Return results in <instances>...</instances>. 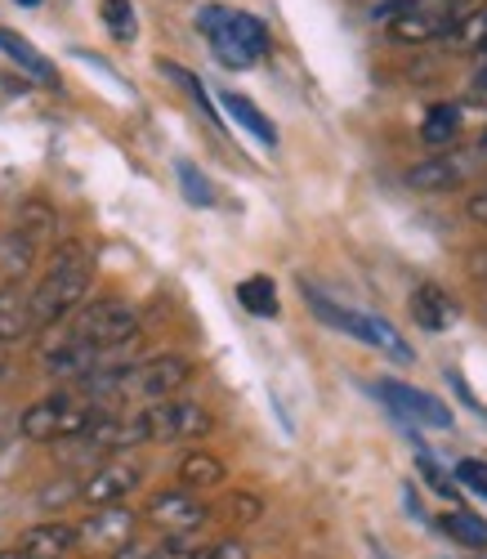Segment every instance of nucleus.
<instances>
[{
    "label": "nucleus",
    "instance_id": "10",
    "mask_svg": "<svg viewBox=\"0 0 487 559\" xmlns=\"http://www.w3.org/2000/svg\"><path fill=\"white\" fill-rule=\"evenodd\" d=\"M143 520L157 524L162 533H198L211 520V506L198 501L188 488H175V492L149 497V506H143Z\"/></svg>",
    "mask_w": 487,
    "mask_h": 559
},
{
    "label": "nucleus",
    "instance_id": "13",
    "mask_svg": "<svg viewBox=\"0 0 487 559\" xmlns=\"http://www.w3.org/2000/svg\"><path fill=\"white\" fill-rule=\"evenodd\" d=\"M134 537V510L117 506H94V515L76 524V546L85 550H117Z\"/></svg>",
    "mask_w": 487,
    "mask_h": 559
},
{
    "label": "nucleus",
    "instance_id": "3",
    "mask_svg": "<svg viewBox=\"0 0 487 559\" xmlns=\"http://www.w3.org/2000/svg\"><path fill=\"white\" fill-rule=\"evenodd\" d=\"M198 27H202V36H206V45H211V55L224 63V68H233V72H241V68H256L264 55H269V27L256 19V14H247V10H228V5H206L202 14H198Z\"/></svg>",
    "mask_w": 487,
    "mask_h": 559
},
{
    "label": "nucleus",
    "instance_id": "31",
    "mask_svg": "<svg viewBox=\"0 0 487 559\" xmlns=\"http://www.w3.org/2000/svg\"><path fill=\"white\" fill-rule=\"evenodd\" d=\"M198 559H251V550H247V542H237V537H224V542H215V546H206Z\"/></svg>",
    "mask_w": 487,
    "mask_h": 559
},
{
    "label": "nucleus",
    "instance_id": "7",
    "mask_svg": "<svg viewBox=\"0 0 487 559\" xmlns=\"http://www.w3.org/2000/svg\"><path fill=\"white\" fill-rule=\"evenodd\" d=\"M130 426L139 430V443H183V439H206L215 430L211 412L192 399H157L139 416H130Z\"/></svg>",
    "mask_w": 487,
    "mask_h": 559
},
{
    "label": "nucleus",
    "instance_id": "35",
    "mask_svg": "<svg viewBox=\"0 0 487 559\" xmlns=\"http://www.w3.org/2000/svg\"><path fill=\"white\" fill-rule=\"evenodd\" d=\"M465 215H470L474 224H487V193H474V198L465 202Z\"/></svg>",
    "mask_w": 487,
    "mask_h": 559
},
{
    "label": "nucleus",
    "instance_id": "26",
    "mask_svg": "<svg viewBox=\"0 0 487 559\" xmlns=\"http://www.w3.org/2000/svg\"><path fill=\"white\" fill-rule=\"evenodd\" d=\"M175 170H179V189H183V198H188L192 206H215V189H211V179H206L198 166L179 162Z\"/></svg>",
    "mask_w": 487,
    "mask_h": 559
},
{
    "label": "nucleus",
    "instance_id": "5",
    "mask_svg": "<svg viewBox=\"0 0 487 559\" xmlns=\"http://www.w3.org/2000/svg\"><path fill=\"white\" fill-rule=\"evenodd\" d=\"M305 292V300H309V309L326 322V328H335V332H345V336H354V341H363V345H371L376 354H384V358H394V362H412L416 354H412V345L389 328V322L380 318V313H363V309H349V305H335V300H326L318 287H300Z\"/></svg>",
    "mask_w": 487,
    "mask_h": 559
},
{
    "label": "nucleus",
    "instance_id": "30",
    "mask_svg": "<svg viewBox=\"0 0 487 559\" xmlns=\"http://www.w3.org/2000/svg\"><path fill=\"white\" fill-rule=\"evenodd\" d=\"M416 465H420V475L433 484V492H438V497H448V501H456V497H461V492H456V479H448L443 471H438V461H433L429 452H420V461H416Z\"/></svg>",
    "mask_w": 487,
    "mask_h": 559
},
{
    "label": "nucleus",
    "instance_id": "25",
    "mask_svg": "<svg viewBox=\"0 0 487 559\" xmlns=\"http://www.w3.org/2000/svg\"><path fill=\"white\" fill-rule=\"evenodd\" d=\"M448 36H452L456 50H465V55H474V50H483V55H487V5H483V10H474V14H461V19H456V27H452Z\"/></svg>",
    "mask_w": 487,
    "mask_h": 559
},
{
    "label": "nucleus",
    "instance_id": "23",
    "mask_svg": "<svg viewBox=\"0 0 487 559\" xmlns=\"http://www.w3.org/2000/svg\"><path fill=\"white\" fill-rule=\"evenodd\" d=\"M438 528H443L452 542L470 546V550H487V520L483 515H470V510H448V515L438 520Z\"/></svg>",
    "mask_w": 487,
    "mask_h": 559
},
{
    "label": "nucleus",
    "instance_id": "37",
    "mask_svg": "<svg viewBox=\"0 0 487 559\" xmlns=\"http://www.w3.org/2000/svg\"><path fill=\"white\" fill-rule=\"evenodd\" d=\"M367 550H371V559H389V550L380 542H367Z\"/></svg>",
    "mask_w": 487,
    "mask_h": 559
},
{
    "label": "nucleus",
    "instance_id": "22",
    "mask_svg": "<svg viewBox=\"0 0 487 559\" xmlns=\"http://www.w3.org/2000/svg\"><path fill=\"white\" fill-rule=\"evenodd\" d=\"M461 134V108L456 104H433L420 121V139L429 148H448L452 139Z\"/></svg>",
    "mask_w": 487,
    "mask_h": 559
},
{
    "label": "nucleus",
    "instance_id": "18",
    "mask_svg": "<svg viewBox=\"0 0 487 559\" xmlns=\"http://www.w3.org/2000/svg\"><path fill=\"white\" fill-rule=\"evenodd\" d=\"M219 104H224V112H228L241 130L256 134L264 148H277V126H273V121H269V117H264L247 95H233V90H219Z\"/></svg>",
    "mask_w": 487,
    "mask_h": 559
},
{
    "label": "nucleus",
    "instance_id": "40",
    "mask_svg": "<svg viewBox=\"0 0 487 559\" xmlns=\"http://www.w3.org/2000/svg\"><path fill=\"white\" fill-rule=\"evenodd\" d=\"M19 5H27V10H36V5H40V0H19Z\"/></svg>",
    "mask_w": 487,
    "mask_h": 559
},
{
    "label": "nucleus",
    "instance_id": "11",
    "mask_svg": "<svg viewBox=\"0 0 487 559\" xmlns=\"http://www.w3.org/2000/svg\"><path fill=\"white\" fill-rule=\"evenodd\" d=\"M45 371H50V377H63V381H85L90 371H99L104 362H112L108 354H99V349H90L85 341H76L68 328L45 345Z\"/></svg>",
    "mask_w": 487,
    "mask_h": 559
},
{
    "label": "nucleus",
    "instance_id": "32",
    "mask_svg": "<svg viewBox=\"0 0 487 559\" xmlns=\"http://www.w3.org/2000/svg\"><path fill=\"white\" fill-rule=\"evenodd\" d=\"M412 5H416V0H384V5H376V10H371V23H376V27H389L399 14H407Z\"/></svg>",
    "mask_w": 487,
    "mask_h": 559
},
{
    "label": "nucleus",
    "instance_id": "12",
    "mask_svg": "<svg viewBox=\"0 0 487 559\" xmlns=\"http://www.w3.org/2000/svg\"><path fill=\"white\" fill-rule=\"evenodd\" d=\"M456 19H461V14H456L452 5H425V0H416V5H412L407 14H399L384 32L394 36L399 45H429V40H438V36H448V32L456 27Z\"/></svg>",
    "mask_w": 487,
    "mask_h": 559
},
{
    "label": "nucleus",
    "instance_id": "28",
    "mask_svg": "<svg viewBox=\"0 0 487 559\" xmlns=\"http://www.w3.org/2000/svg\"><path fill=\"white\" fill-rule=\"evenodd\" d=\"M198 555H202V546L192 542L188 533H170V537H162L157 550H153V559H198Z\"/></svg>",
    "mask_w": 487,
    "mask_h": 559
},
{
    "label": "nucleus",
    "instance_id": "33",
    "mask_svg": "<svg viewBox=\"0 0 487 559\" xmlns=\"http://www.w3.org/2000/svg\"><path fill=\"white\" fill-rule=\"evenodd\" d=\"M228 515H237V520H256V515H260V501L247 497V492H233V497H228Z\"/></svg>",
    "mask_w": 487,
    "mask_h": 559
},
{
    "label": "nucleus",
    "instance_id": "41",
    "mask_svg": "<svg viewBox=\"0 0 487 559\" xmlns=\"http://www.w3.org/2000/svg\"><path fill=\"white\" fill-rule=\"evenodd\" d=\"M0 381H5V354H0Z\"/></svg>",
    "mask_w": 487,
    "mask_h": 559
},
{
    "label": "nucleus",
    "instance_id": "38",
    "mask_svg": "<svg viewBox=\"0 0 487 559\" xmlns=\"http://www.w3.org/2000/svg\"><path fill=\"white\" fill-rule=\"evenodd\" d=\"M0 559H23V550L14 546V550H0Z\"/></svg>",
    "mask_w": 487,
    "mask_h": 559
},
{
    "label": "nucleus",
    "instance_id": "17",
    "mask_svg": "<svg viewBox=\"0 0 487 559\" xmlns=\"http://www.w3.org/2000/svg\"><path fill=\"white\" fill-rule=\"evenodd\" d=\"M0 55L5 59H14L32 81H40V85H59V72H55V63L45 59L36 45H27L19 32H10V27H0Z\"/></svg>",
    "mask_w": 487,
    "mask_h": 559
},
{
    "label": "nucleus",
    "instance_id": "27",
    "mask_svg": "<svg viewBox=\"0 0 487 559\" xmlns=\"http://www.w3.org/2000/svg\"><path fill=\"white\" fill-rule=\"evenodd\" d=\"M104 23L117 40H134L139 36V19H134V5L130 0H104Z\"/></svg>",
    "mask_w": 487,
    "mask_h": 559
},
{
    "label": "nucleus",
    "instance_id": "19",
    "mask_svg": "<svg viewBox=\"0 0 487 559\" xmlns=\"http://www.w3.org/2000/svg\"><path fill=\"white\" fill-rule=\"evenodd\" d=\"M465 179V162L461 157H433V162H420L407 170V183L420 193H443V189H456Z\"/></svg>",
    "mask_w": 487,
    "mask_h": 559
},
{
    "label": "nucleus",
    "instance_id": "8",
    "mask_svg": "<svg viewBox=\"0 0 487 559\" xmlns=\"http://www.w3.org/2000/svg\"><path fill=\"white\" fill-rule=\"evenodd\" d=\"M68 332L76 341H85L90 349H99V354L112 358L117 349L139 341V313L126 300H94V305L76 309V318L68 322Z\"/></svg>",
    "mask_w": 487,
    "mask_h": 559
},
{
    "label": "nucleus",
    "instance_id": "9",
    "mask_svg": "<svg viewBox=\"0 0 487 559\" xmlns=\"http://www.w3.org/2000/svg\"><path fill=\"white\" fill-rule=\"evenodd\" d=\"M376 390H380V399L389 407L403 416L407 435L416 426H425V430H452V407L443 399H433V394H425L416 385H403V381H376Z\"/></svg>",
    "mask_w": 487,
    "mask_h": 559
},
{
    "label": "nucleus",
    "instance_id": "6",
    "mask_svg": "<svg viewBox=\"0 0 487 559\" xmlns=\"http://www.w3.org/2000/svg\"><path fill=\"white\" fill-rule=\"evenodd\" d=\"M55 238V211L45 202H27L14 219V228L0 238V287H19V277L36 264V255Z\"/></svg>",
    "mask_w": 487,
    "mask_h": 559
},
{
    "label": "nucleus",
    "instance_id": "34",
    "mask_svg": "<svg viewBox=\"0 0 487 559\" xmlns=\"http://www.w3.org/2000/svg\"><path fill=\"white\" fill-rule=\"evenodd\" d=\"M153 550H157V542H139V537H130L126 546L112 550V559H153Z\"/></svg>",
    "mask_w": 487,
    "mask_h": 559
},
{
    "label": "nucleus",
    "instance_id": "36",
    "mask_svg": "<svg viewBox=\"0 0 487 559\" xmlns=\"http://www.w3.org/2000/svg\"><path fill=\"white\" fill-rule=\"evenodd\" d=\"M474 90H483V95H487V59H483V68H478V76H474Z\"/></svg>",
    "mask_w": 487,
    "mask_h": 559
},
{
    "label": "nucleus",
    "instance_id": "16",
    "mask_svg": "<svg viewBox=\"0 0 487 559\" xmlns=\"http://www.w3.org/2000/svg\"><path fill=\"white\" fill-rule=\"evenodd\" d=\"M72 546H76V528H68V524H36L19 542L23 559H68Z\"/></svg>",
    "mask_w": 487,
    "mask_h": 559
},
{
    "label": "nucleus",
    "instance_id": "2",
    "mask_svg": "<svg viewBox=\"0 0 487 559\" xmlns=\"http://www.w3.org/2000/svg\"><path fill=\"white\" fill-rule=\"evenodd\" d=\"M94 283V251L85 242H63L55 247L50 264H45L40 283L27 292V313H32V332L36 328H59L68 313L81 309Z\"/></svg>",
    "mask_w": 487,
    "mask_h": 559
},
{
    "label": "nucleus",
    "instance_id": "24",
    "mask_svg": "<svg viewBox=\"0 0 487 559\" xmlns=\"http://www.w3.org/2000/svg\"><path fill=\"white\" fill-rule=\"evenodd\" d=\"M237 300L247 313L256 318H277V287H273V277H247V283L237 287Z\"/></svg>",
    "mask_w": 487,
    "mask_h": 559
},
{
    "label": "nucleus",
    "instance_id": "1",
    "mask_svg": "<svg viewBox=\"0 0 487 559\" xmlns=\"http://www.w3.org/2000/svg\"><path fill=\"white\" fill-rule=\"evenodd\" d=\"M192 377V358L183 354H157V358H143V362H104L99 371H90L81 381V390L104 403V399H139V403H157L170 399L188 385Z\"/></svg>",
    "mask_w": 487,
    "mask_h": 559
},
{
    "label": "nucleus",
    "instance_id": "4",
    "mask_svg": "<svg viewBox=\"0 0 487 559\" xmlns=\"http://www.w3.org/2000/svg\"><path fill=\"white\" fill-rule=\"evenodd\" d=\"M104 416V407L94 403L85 390L81 394H50V399H40L23 412V421L19 430L32 439V443H68L76 435H85L94 421Z\"/></svg>",
    "mask_w": 487,
    "mask_h": 559
},
{
    "label": "nucleus",
    "instance_id": "15",
    "mask_svg": "<svg viewBox=\"0 0 487 559\" xmlns=\"http://www.w3.org/2000/svg\"><path fill=\"white\" fill-rule=\"evenodd\" d=\"M407 309H412V322H416V328H425V332H448L456 322V305L448 300L443 287H433V283H420L412 292Z\"/></svg>",
    "mask_w": 487,
    "mask_h": 559
},
{
    "label": "nucleus",
    "instance_id": "39",
    "mask_svg": "<svg viewBox=\"0 0 487 559\" xmlns=\"http://www.w3.org/2000/svg\"><path fill=\"white\" fill-rule=\"evenodd\" d=\"M478 157L487 162V130H483V139H478Z\"/></svg>",
    "mask_w": 487,
    "mask_h": 559
},
{
    "label": "nucleus",
    "instance_id": "21",
    "mask_svg": "<svg viewBox=\"0 0 487 559\" xmlns=\"http://www.w3.org/2000/svg\"><path fill=\"white\" fill-rule=\"evenodd\" d=\"M32 332V313H27V292L19 287H0V345H10Z\"/></svg>",
    "mask_w": 487,
    "mask_h": 559
},
{
    "label": "nucleus",
    "instance_id": "20",
    "mask_svg": "<svg viewBox=\"0 0 487 559\" xmlns=\"http://www.w3.org/2000/svg\"><path fill=\"white\" fill-rule=\"evenodd\" d=\"M224 461L219 456H211V452H188L183 461H179V484L188 488V492H202V488H219L224 484Z\"/></svg>",
    "mask_w": 487,
    "mask_h": 559
},
{
    "label": "nucleus",
    "instance_id": "14",
    "mask_svg": "<svg viewBox=\"0 0 487 559\" xmlns=\"http://www.w3.org/2000/svg\"><path fill=\"white\" fill-rule=\"evenodd\" d=\"M139 484H143V465L139 461H108V465H99V471L81 484V501H90V506H117Z\"/></svg>",
    "mask_w": 487,
    "mask_h": 559
},
{
    "label": "nucleus",
    "instance_id": "29",
    "mask_svg": "<svg viewBox=\"0 0 487 559\" xmlns=\"http://www.w3.org/2000/svg\"><path fill=\"white\" fill-rule=\"evenodd\" d=\"M456 484L470 488V492H478V497H487V461H478V456L456 461Z\"/></svg>",
    "mask_w": 487,
    "mask_h": 559
}]
</instances>
